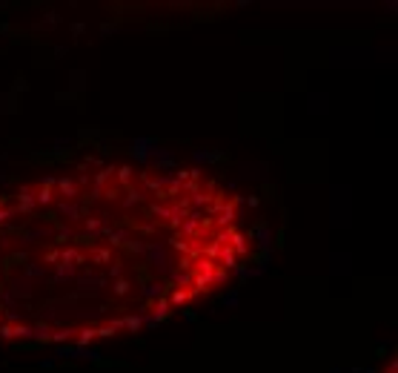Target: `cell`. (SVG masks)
<instances>
[{"instance_id": "obj_1", "label": "cell", "mask_w": 398, "mask_h": 373, "mask_svg": "<svg viewBox=\"0 0 398 373\" xmlns=\"http://www.w3.org/2000/svg\"><path fill=\"white\" fill-rule=\"evenodd\" d=\"M252 253L247 207L195 167L92 158L0 189V342L95 344L169 322Z\"/></svg>"}, {"instance_id": "obj_2", "label": "cell", "mask_w": 398, "mask_h": 373, "mask_svg": "<svg viewBox=\"0 0 398 373\" xmlns=\"http://www.w3.org/2000/svg\"><path fill=\"white\" fill-rule=\"evenodd\" d=\"M384 373H396V362H390V371H384Z\"/></svg>"}]
</instances>
